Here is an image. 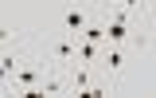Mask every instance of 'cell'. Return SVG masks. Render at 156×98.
<instances>
[{
    "label": "cell",
    "mask_w": 156,
    "mask_h": 98,
    "mask_svg": "<svg viewBox=\"0 0 156 98\" xmlns=\"http://www.w3.org/2000/svg\"><path fill=\"white\" fill-rule=\"evenodd\" d=\"M47 67H51V63H47L43 55H35L31 47H23V55H20V63H16V75H12V82H8V94L35 98L39 94V78H43Z\"/></svg>",
    "instance_id": "cell-1"
},
{
    "label": "cell",
    "mask_w": 156,
    "mask_h": 98,
    "mask_svg": "<svg viewBox=\"0 0 156 98\" xmlns=\"http://www.w3.org/2000/svg\"><path fill=\"white\" fill-rule=\"evenodd\" d=\"M98 16V0L94 8H86V4H78V0H66V8H62V32H70V36H82V28Z\"/></svg>",
    "instance_id": "cell-2"
},
{
    "label": "cell",
    "mask_w": 156,
    "mask_h": 98,
    "mask_svg": "<svg viewBox=\"0 0 156 98\" xmlns=\"http://www.w3.org/2000/svg\"><path fill=\"white\" fill-rule=\"evenodd\" d=\"M101 71H105V82L117 86L121 75H125V47H117V43H101Z\"/></svg>",
    "instance_id": "cell-3"
},
{
    "label": "cell",
    "mask_w": 156,
    "mask_h": 98,
    "mask_svg": "<svg viewBox=\"0 0 156 98\" xmlns=\"http://www.w3.org/2000/svg\"><path fill=\"white\" fill-rule=\"evenodd\" d=\"M23 47H27V43L0 51V94H8V82H12V75H16V63H20V55H23Z\"/></svg>",
    "instance_id": "cell-4"
},
{
    "label": "cell",
    "mask_w": 156,
    "mask_h": 98,
    "mask_svg": "<svg viewBox=\"0 0 156 98\" xmlns=\"http://www.w3.org/2000/svg\"><path fill=\"white\" fill-rule=\"evenodd\" d=\"M74 39H78V36H70V32H62V36L55 39V63H51V67L66 71V67L74 63Z\"/></svg>",
    "instance_id": "cell-5"
},
{
    "label": "cell",
    "mask_w": 156,
    "mask_h": 98,
    "mask_svg": "<svg viewBox=\"0 0 156 98\" xmlns=\"http://www.w3.org/2000/svg\"><path fill=\"white\" fill-rule=\"evenodd\" d=\"M98 55H101V47H98V43H90V39H82V43H78V39H74V63H82V67H94Z\"/></svg>",
    "instance_id": "cell-6"
},
{
    "label": "cell",
    "mask_w": 156,
    "mask_h": 98,
    "mask_svg": "<svg viewBox=\"0 0 156 98\" xmlns=\"http://www.w3.org/2000/svg\"><path fill=\"white\" fill-rule=\"evenodd\" d=\"M82 39H90V43H98V47L105 43V28H101V16H94L90 24H86V28H82Z\"/></svg>",
    "instance_id": "cell-7"
},
{
    "label": "cell",
    "mask_w": 156,
    "mask_h": 98,
    "mask_svg": "<svg viewBox=\"0 0 156 98\" xmlns=\"http://www.w3.org/2000/svg\"><path fill=\"white\" fill-rule=\"evenodd\" d=\"M23 36H20L16 28H8V24H0V51H8V47H20Z\"/></svg>",
    "instance_id": "cell-8"
},
{
    "label": "cell",
    "mask_w": 156,
    "mask_h": 98,
    "mask_svg": "<svg viewBox=\"0 0 156 98\" xmlns=\"http://www.w3.org/2000/svg\"><path fill=\"white\" fill-rule=\"evenodd\" d=\"M101 4H121L125 12H133V16H140V20L148 12V0H101Z\"/></svg>",
    "instance_id": "cell-9"
},
{
    "label": "cell",
    "mask_w": 156,
    "mask_h": 98,
    "mask_svg": "<svg viewBox=\"0 0 156 98\" xmlns=\"http://www.w3.org/2000/svg\"><path fill=\"white\" fill-rule=\"evenodd\" d=\"M152 47H156V36H152Z\"/></svg>",
    "instance_id": "cell-10"
}]
</instances>
